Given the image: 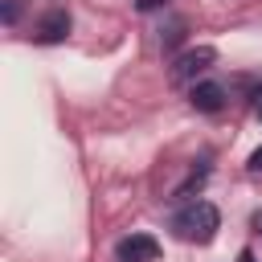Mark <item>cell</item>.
Instances as JSON below:
<instances>
[{"instance_id": "6da1fadb", "label": "cell", "mask_w": 262, "mask_h": 262, "mask_svg": "<svg viewBox=\"0 0 262 262\" xmlns=\"http://www.w3.org/2000/svg\"><path fill=\"white\" fill-rule=\"evenodd\" d=\"M168 225H172V233H176L180 242H196V246H205V242L217 237V229H221V213H217L213 201L192 196V201H184V205L172 213Z\"/></svg>"}, {"instance_id": "7a4b0ae2", "label": "cell", "mask_w": 262, "mask_h": 262, "mask_svg": "<svg viewBox=\"0 0 262 262\" xmlns=\"http://www.w3.org/2000/svg\"><path fill=\"white\" fill-rule=\"evenodd\" d=\"M213 61H217V49H213V45H188V49L172 53L168 78H172V86H184V90H188L196 78H205V74L213 70Z\"/></svg>"}, {"instance_id": "3957f363", "label": "cell", "mask_w": 262, "mask_h": 262, "mask_svg": "<svg viewBox=\"0 0 262 262\" xmlns=\"http://www.w3.org/2000/svg\"><path fill=\"white\" fill-rule=\"evenodd\" d=\"M188 106L196 115H221L229 106V86L217 82V78H196L188 86Z\"/></svg>"}, {"instance_id": "277c9868", "label": "cell", "mask_w": 262, "mask_h": 262, "mask_svg": "<svg viewBox=\"0 0 262 262\" xmlns=\"http://www.w3.org/2000/svg\"><path fill=\"white\" fill-rule=\"evenodd\" d=\"M70 29H74L70 12H66V8H49V12L37 20V29H33V41H37V45H61V41L70 37Z\"/></svg>"}, {"instance_id": "5b68a950", "label": "cell", "mask_w": 262, "mask_h": 262, "mask_svg": "<svg viewBox=\"0 0 262 262\" xmlns=\"http://www.w3.org/2000/svg\"><path fill=\"white\" fill-rule=\"evenodd\" d=\"M160 258V242L151 233H131L115 246V262H156Z\"/></svg>"}, {"instance_id": "8992f818", "label": "cell", "mask_w": 262, "mask_h": 262, "mask_svg": "<svg viewBox=\"0 0 262 262\" xmlns=\"http://www.w3.org/2000/svg\"><path fill=\"white\" fill-rule=\"evenodd\" d=\"M209 172H213V168H209V156H201V160H196V164L188 168V176H184V184H176V192H172L168 201H180V205H184V201H192V192H201V188H205V180H209Z\"/></svg>"}, {"instance_id": "52a82bcc", "label": "cell", "mask_w": 262, "mask_h": 262, "mask_svg": "<svg viewBox=\"0 0 262 262\" xmlns=\"http://www.w3.org/2000/svg\"><path fill=\"white\" fill-rule=\"evenodd\" d=\"M184 29H188V25H184L180 16H172L168 29H160V45H164V53H176V45L184 41Z\"/></svg>"}, {"instance_id": "ba28073f", "label": "cell", "mask_w": 262, "mask_h": 262, "mask_svg": "<svg viewBox=\"0 0 262 262\" xmlns=\"http://www.w3.org/2000/svg\"><path fill=\"white\" fill-rule=\"evenodd\" d=\"M242 86H250V106L262 119V78H242Z\"/></svg>"}, {"instance_id": "9c48e42d", "label": "cell", "mask_w": 262, "mask_h": 262, "mask_svg": "<svg viewBox=\"0 0 262 262\" xmlns=\"http://www.w3.org/2000/svg\"><path fill=\"white\" fill-rule=\"evenodd\" d=\"M20 4H25V0H4V25H8V29L20 20Z\"/></svg>"}, {"instance_id": "30bf717a", "label": "cell", "mask_w": 262, "mask_h": 262, "mask_svg": "<svg viewBox=\"0 0 262 262\" xmlns=\"http://www.w3.org/2000/svg\"><path fill=\"white\" fill-rule=\"evenodd\" d=\"M135 8H139V12H156V8H168V0H139Z\"/></svg>"}, {"instance_id": "8fae6325", "label": "cell", "mask_w": 262, "mask_h": 262, "mask_svg": "<svg viewBox=\"0 0 262 262\" xmlns=\"http://www.w3.org/2000/svg\"><path fill=\"white\" fill-rule=\"evenodd\" d=\"M246 168H250V172H254V176H262V147H258V151H254V156H250V164H246Z\"/></svg>"}, {"instance_id": "7c38bea8", "label": "cell", "mask_w": 262, "mask_h": 262, "mask_svg": "<svg viewBox=\"0 0 262 262\" xmlns=\"http://www.w3.org/2000/svg\"><path fill=\"white\" fill-rule=\"evenodd\" d=\"M250 229L262 237V209H254V217H250Z\"/></svg>"}, {"instance_id": "4fadbf2b", "label": "cell", "mask_w": 262, "mask_h": 262, "mask_svg": "<svg viewBox=\"0 0 262 262\" xmlns=\"http://www.w3.org/2000/svg\"><path fill=\"white\" fill-rule=\"evenodd\" d=\"M237 262H258V258H254L250 250H242V254H237Z\"/></svg>"}]
</instances>
